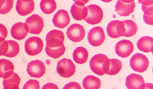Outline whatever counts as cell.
Returning <instances> with one entry per match:
<instances>
[{"label": "cell", "mask_w": 153, "mask_h": 89, "mask_svg": "<svg viewBox=\"0 0 153 89\" xmlns=\"http://www.w3.org/2000/svg\"><path fill=\"white\" fill-rule=\"evenodd\" d=\"M100 79L93 76H88L85 77L82 82L84 89H99L101 86Z\"/></svg>", "instance_id": "obj_25"}, {"label": "cell", "mask_w": 153, "mask_h": 89, "mask_svg": "<svg viewBox=\"0 0 153 89\" xmlns=\"http://www.w3.org/2000/svg\"><path fill=\"white\" fill-rule=\"evenodd\" d=\"M149 62L144 54L137 53L132 56L130 60L131 67L136 72L143 73L148 68Z\"/></svg>", "instance_id": "obj_3"}, {"label": "cell", "mask_w": 153, "mask_h": 89, "mask_svg": "<svg viewBox=\"0 0 153 89\" xmlns=\"http://www.w3.org/2000/svg\"><path fill=\"white\" fill-rule=\"evenodd\" d=\"M108 59L107 56L101 54H96L93 56L90 62L92 72L98 75H103L105 74L102 70V66L105 61Z\"/></svg>", "instance_id": "obj_14"}, {"label": "cell", "mask_w": 153, "mask_h": 89, "mask_svg": "<svg viewBox=\"0 0 153 89\" xmlns=\"http://www.w3.org/2000/svg\"><path fill=\"white\" fill-rule=\"evenodd\" d=\"M123 36L124 37H130L134 36L138 30V25L134 22L130 20L123 21Z\"/></svg>", "instance_id": "obj_23"}, {"label": "cell", "mask_w": 153, "mask_h": 89, "mask_svg": "<svg viewBox=\"0 0 153 89\" xmlns=\"http://www.w3.org/2000/svg\"><path fill=\"white\" fill-rule=\"evenodd\" d=\"M14 64L9 60L5 59H0V78L5 79L14 73Z\"/></svg>", "instance_id": "obj_19"}, {"label": "cell", "mask_w": 153, "mask_h": 89, "mask_svg": "<svg viewBox=\"0 0 153 89\" xmlns=\"http://www.w3.org/2000/svg\"><path fill=\"white\" fill-rule=\"evenodd\" d=\"M14 1H0V14H5L9 13L12 8Z\"/></svg>", "instance_id": "obj_30"}, {"label": "cell", "mask_w": 153, "mask_h": 89, "mask_svg": "<svg viewBox=\"0 0 153 89\" xmlns=\"http://www.w3.org/2000/svg\"><path fill=\"white\" fill-rule=\"evenodd\" d=\"M120 21L116 20L109 23L107 27V33L109 37L113 39L120 37L118 33V24Z\"/></svg>", "instance_id": "obj_29"}, {"label": "cell", "mask_w": 153, "mask_h": 89, "mask_svg": "<svg viewBox=\"0 0 153 89\" xmlns=\"http://www.w3.org/2000/svg\"><path fill=\"white\" fill-rule=\"evenodd\" d=\"M88 39L93 46L98 47L104 42L105 34L103 29L100 27L93 28L88 33Z\"/></svg>", "instance_id": "obj_8"}, {"label": "cell", "mask_w": 153, "mask_h": 89, "mask_svg": "<svg viewBox=\"0 0 153 89\" xmlns=\"http://www.w3.org/2000/svg\"><path fill=\"white\" fill-rule=\"evenodd\" d=\"M153 84L152 83H143L138 89H153Z\"/></svg>", "instance_id": "obj_36"}, {"label": "cell", "mask_w": 153, "mask_h": 89, "mask_svg": "<svg viewBox=\"0 0 153 89\" xmlns=\"http://www.w3.org/2000/svg\"><path fill=\"white\" fill-rule=\"evenodd\" d=\"M28 32L27 26L22 22L15 23L11 30L12 37L19 41L25 38Z\"/></svg>", "instance_id": "obj_16"}, {"label": "cell", "mask_w": 153, "mask_h": 89, "mask_svg": "<svg viewBox=\"0 0 153 89\" xmlns=\"http://www.w3.org/2000/svg\"><path fill=\"white\" fill-rule=\"evenodd\" d=\"M63 89H82V88L79 83L72 82L66 84Z\"/></svg>", "instance_id": "obj_34"}, {"label": "cell", "mask_w": 153, "mask_h": 89, "mask_svg": "<svg viewBox=\"0 0 153 89\" xmlns=\"http://www.w3.org/2000/svg\"><path fill=\"white\" fill-rule=\"evenodd\" d=\"M21 79L16 73L14 72L10 76L4 79L3 89H19Z\"/></svg>", "instance_id": "obj_22"}, {"label": "cell", "mask_w": 153, "mask_h": 89, "mask_svg": "<svg viewBox=\"0 0 153 89\" xmlns=\"http://www.w3.org/2000/svg\"><path fill=\"white\" fill-rule=\"evenodd\" d=\"M43 47V43L41 39L33 36L29 38L25 43V51L29 55L34 56L41 53Z\"/></svg>", "instance_id": "obj_2"}, {"label": "cell", "mask_w": 153, "mask_h": 89, "mask_svg": "<svg viewBox=\"0 0 153 89\" xmlns=\"http://www.w3.org/2000/svg\"><path fill=\"white\" fill-rule=\"evenodd\" d=\"M64 40L63 32L59 30H52L48 32L46 36V46L50 48L60 47L64 44Z\"/></svg>", "instance_id": "obj_6"}, {"label": "cell", "mask_w": 153, "mask_h": 89, "mask_svg": "<svg viewBox=\"0 0 153 89\" xmlns=\"http://www.w3.org/2000/svg\"><path fill=\"white\" fill-rule=\"evenodd\" d=\"M41 89H59L57 85L52 83H46Z\"/></svg>", "instance_id": "obj_35"}, {"label": "cell", "mask_w": 153, "mask_h": 89, "mask_svg": "<svg viewBox=\"0 0 153 89\" xmlns=\"http://www.w3.org/2000/svg\"><path fill=\"white\" fill-rule=\"evenodd\" d=\"M116 54L122 58L128 57L133 52L134 47L132 42L129 40H123L119 41L116 44Z\"/></svg>", "instance_id": "obj_13"}, {"label": "cell", "mask_w": 153, "mask_h": 89, "mask_svg": "<svg viewBox=\"0 0 153 89\" xmlns=\"http://www.w3.org/2000/svg\"><path fill=\"white\" fill-rule=\"evenodd\" d=\"M7 34V30L5 25L0 24V42L5 41Z\"/></svg>", "instance_id": "obj_33"}, {"label": "cell", "mask_w": 153, "mask_h": 89, "mask_svg": "<svg viewBox=\"0 0 153 89\" xmlns=\"http://www.w3.org/2000/svg\"><path fill=\"white\" fill-rule=\"evenodd\" d=\"M8 49V44L7 41L0 42V56H5L7 53Z\"/></svg>", "instance_id": "obj_32"}, {"label": "cell", "mask_w": 153, "mask_h": 89, "mask_svg": "<svg viewBox=\"0 0 153 89\" xmlns=\"http://www.w3.org/2000/svg\"><path fill=\"white\" fill-rule=\"evenodd\" d=\"M144 83V79L139 74H131L126 78V86L128 89H138Z\"/></svg>", "instance_id": "obj_20"}, {"label": "cell", "mask_w": 153, "mask_h": 89, "mask_svg": "<svg viewBox=\"0 0 153 89\" xmlns=\"http://www.w3.org/2000/svg\"><path fill=\"white\" fill-rule=\"evenodd\" d=\"M34 9V3L33 1H17L16 9L18 13L22 16H25L30 14Z\"/></svg>", "instance_id": "obj_17"}, {"label": "cell", "mask_w": 153, "mask_h": 89, "mask_svg": "<svg viewBox=\"0 0 153 89\" xmlns=\"http://www.w3.org/2000/svg\"><path fill=\"white\" fill-rule=\"evenodd\" d=\"M153 39L149 36H143L137 42V47L142 52L149 53L153 52Z\"/></svg>", "instance_id": "obj_21"}, {"label": "cell", "mask_w": 153, "mask_h": 89, "mask_svg": "<svg viewBox=\"0 0 153 89\" xmlns=\"http://www.w3.org/2000/svg\"><path fill=\"white\" fill-rule=\"evenodd\" d=\"M122 67L121 61L117 59H109L103 63L102 70L104 74L113 76L119 73Z\"/></svg>", "instance_id": "obj_12"}, {"label": "cell", "mask_w": 153, "mask_h": 89, "mask_svg": "<svg viewBox=\"0 0 153 89\" xmlns=\"http://www.w3.org/2000/svg\"><path fill=\"white\" fill-rule=\"evenodd\" d=\"M27 70L30 76L40 78L45 73V65L40 60L32 61L28 64Z\"/></svg>", "instance_id": "obj_9"}, {"label": "cell", "mask_w": 153, "mask_h": 89, "mask_svg": "<svg viewBox=\"0 0 153 89\" xmlns=\"http://www.w3.org/2000/svg\"><path fill=\"white\" fill-rule=\"evenodd\" d=\"M75 3L70 9L71 15L75 20L82 21L84 20L88 15V8L85 4L89 1H74Z\"/></svg>", "instance_id": "obj_7"}, {"label": "cell", "mask_w": 153, "mask_h": 89, "mask_svg": "<svg viewBox=\"0 0 153 89\" xmlns=\"http://www.w3.org/2000/svg\"><path fill=\"white\" fill-rule=\"evenodd\" d=\"M73 57L76 63L79 64H84L88 60V52L85 47H79L76 48L74 51Z\"/></svg>", "instance_id": "obj_24"}, {"label": "cell", "mask_w": 153, "mask_h": 89, "mask_svg": "<svg viewBox=\"0 0 153 89\" xmlns=\"http://www.w3.org/2000/svg\"><path fill=\"white\" fill-rule=\"evenodd\" d=\"M70 19L68 12L64 10H59L55 14L52 19L53 25L59 28H64L70 23Z\"/></svg>", "instance_id": "obj_15"}, {"label": "cell", "mask_w": 153, "mask_h": 89, "mask_svg": "<svg viewBox=\"0 0 153 89\" xmlns=\"http://www.w3.org/2000/svg\"><path fill=\"white\" fill-rule=\"evenodd\" d=\"M8 49L7 53L4 56L9 58L15 57L19 52L20 47L17 42L13 40L7 41Z\"/></svg>", "instance_id": "obj_28"}, {"label": "cell", "mask_w": 153, "mask_h": 89, "mask_svg": "<svg viewBox=\"0 0 153 89\" xmlns=\"http://www.w3.org/2000/svg\"><path fill=\"white\" fill-rule=\"evenodd\" d=\"M56 70L61 77L69 78L75 73V65L71 59L63 58L58 62Z\"/></svg>", "instance_id": "obj_1"}, {"label": "cell", "mask_w": 153, "mask_h": 89, "mask_svg": "<svg viewBox=\"0 0 153 89\" xmlns=\"http://www.w3.org/2000/svg\"><path fill=\"white\" fill-rule=\"evenodd\" d=\"M144 13L143 19L147 24L153 25V1H139Z\"/></svg>", "instance_id": "obj_18"}, {"label": "cell", "mask_w": 153, "mask_h": 89, "mask_svg": "<svg viewBox=\"0 0 153 89\" xmlns=\"http://www.w3.org/2000/svg\"><path fill=\"white\" fill-rule=\"evenodd\" d=\"M66 33L69 39L76 43L83 40L85 32L82 25L75 23L68 29Z\"/></svg>", "instance_id": "obj_10"}, {"label": "cell", "mask_w": 153, "mask_h": 89, "mask_svg": "<svg viewBox=\"0 0 153 89\" xmlns=\"http://www.w3.org/2000/svg\"><path fill=\"white\" fill-rule=\"evenodd\" d=\"M136 4L134 1L119 0L115 6V11L121 16H129L134 10Z\"/></svg>", "instance_id": "obj_11"}, {"label": "cell", "mask_w": 153, "mask_h": 89, "mask_svg": "<svg viewBox=\"0 0 153 89\" xmlns=\"http://www.w3.org/2000/svg\"></svg>", "instance_id": "obj_37"}, {"label": "cell", "mask_w": 153, "mask_h": 89, "mask_svg": "<svg viewBox=\"0 0 153 89\" xmlns=\"http://www.w3.org/2000/svg\"><path fill=\"white\" fill-rule=\"evenodd\" d=\"M88 8V15L85 19V22L91 25L99 24L103 18L102 10L98 5H91L87 7Z\"/></svg>", "instance_id": "obj_5"}, {"label": "cell", "mask_w": 153, "mask_h": 89, "mask_svg": "<svg viewBox=\"0 0 153 89\" xmlns=\"http://www.w3.org/2000/svg\"><path fill=\"white\" fill-rule=\"evenodd\" d=\"M39 82L36 80H30L27 81L23 86V89H39Z\"/></svg>", "instance_id": "obj_31"}, {"label": "cell", "mask_w": 153, "mask_h": 89, "mask_svg": "<svg viewBox=\"0 0 153 89\" xmlns=\"http://www.w3.org/2000/svg\"><path fill=\"white\" fill-rule=\"evenodd\" d=\"M40 7L45 14H51L56 9V3L52 0H43L40 3Z\"/></svg>", "instance_id": "obj_26"}, {"label": "cell", "mask_w": 153, "mask_h": 89, "mask_svg": "<svg viewBox=\"0 0 153 89\" xmlns=\"http://www.w3.org/2000/svg\"><path fill=\"white\" fill-rule=\"evenodd\" d=\"M25 23L29 33L34 34H40L44 25L43 19L37 14H33L27 18Z\"/></svg>", "instance_id": "obj_4"}, {"label": "cell", "mask_w": 153, "mask_h": 89, "mask_svg": "<svg viewBox=\"0 0 153 89\" xmlns=\"http://www.w3.org/2000/svg\"><path fill=\"white\" fill-rule=\"evenodd\" d=\"M45 50L47 54L50 57L58 59L64 54L65 47L64 44L60 47L56 48H50L46 46Z\"/></svg>", "instance_id": "obj_27"}]
</instances>
